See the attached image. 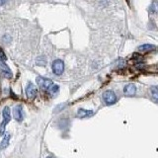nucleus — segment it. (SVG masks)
<instances>
[{
  "instance_id": "1",
  "label": "nucleus",
  "mask_w": 158,
  "mask_h": 158,
  "mask_svg": "<svg viewBox=\"0 0 158 158\" xmlns=\"http://www.w3.org/2000/svg\"><path fill=\"white\" fill-rule=\"evenodd\" d=\"M37 82L39 84V86L41 87L43 90L47 91L51 96H54L58 92V85L54 84L51 79H47L44 77H38Z\"/></svg>"
},
{
  "instance_id": "2",
  "label": "nucleus",
  "mask_w": 158,
  "mask_h": 158,
  "mask_svg": "<svg viewBox=\"0 0 158 158\" xmlns=\"http://www.w3.org/2000/svg\"><path fill=\"white\" fill-rule=\"evenodd\" d=\"M2 115H3V122L1 123V125H0V135H4L5 127H6V126L8 125V123L11 121V113H10L9 107L6 106L3 109Z\"/></svg>"
},
{
  "instance_id": "3",
  "label": "nucleus",
  "mask_w": 158,
  "mask_h": 158,
  "mask_svg": "<svg viewBox=\"0 0 158 158\" xmlns=\"http://www.w3.org/2000/svg\"><path fill=\"white\" fill-rule=\"evenodd\" d=\"M103 99L107 105H113L117 102V96L114 91L108 90L103 93Z\"/></svg>"
},
{
  "instance_id": "4",
  "label": "nucleus",
  "mask_w": 158,
  "mask_h": 158,
  "mask_svg": "<svg viewBox=\"0 0 158 158\" xmlns=\"http://www.w3.org/2000/svg\"><path fill=\"white\" fill-rule=\"evenodd\" d=\"M52 68L56 75H61L64 70V63L61 59H56V60L52 62Z\"/></svg>"
},
{
  "instance_id": "5",
  "label": "nucleus",
  "mask_w": 158,
  "mask_h": 158,
  "mask_svg": "<svg viewBox=\"0 0 158 158\" xmlns=\"http://www.w3.org/2000/svg\"><path fill=\"white\" fill-rule=\"evenodd\" d=\"M37 87L34 85L33 83H28V85L26 87V94H27V97L30 99H34L35 97L37 96Z\"/></svg>"
},
{
  "instance_id": "6",
  "label": "nucleus",
  "mask_w": 158,
  "mask_h": 158,
  "mask_svg": "<svg viewBox=\"0 0 158 158\" xmlns=\"http://www.w3.org/2000/svg\"><path fill=\"white\" fill-rule=\"evenodd\" d=\"M123 93L127 97H131V96H135V93H136V87L135 84H127V85L125 86L123 88Z\"/></svg>"
},
{
  "instance_id": "7",
  "label": "nucleus",
  "mask_w": 158,
  "mask_h": 158,
  "mask_svg": "<svg viewBox=\"0 0 158 158\" xmlns=\"http://www.w3.org/2000/svg\"><path fill=\"white\" fill-rule=\"evenodd\" d=\"M13 115L16 121L21 122L23 120V109L21 105H18L13 109Z\"/></svg>"
},
{
  "instance_id": "8",
  "label": "nucleus",
  "mask_w": 158,
  "mask_h": 158,
  "mask_svg": "<svg viewBox=\"0 0 158 158\" xmlns=\"http://www.w3.org/2000/svg\"><path fill=\"white\" fill-rule=\"evenodd\" d=\"M0 70L3 73V75L6 78H12V71L10 70L8 65L4 63V61H0Z\"/></svg>"
},
{
  "instance_id": "9",
  "label": "nucleus",
  "mask_w": 158,
  "mask_h": 158,
  "mask_svg": "<svg viewBox=\"0 0 158 158\" xmlns=\"http://www.w3.org/2000/svg\"><path fill=\"white\" fill-rule=\"evenodd\" d=\"M93 115V111L91 110H84V109H79L78 110V114L77 116L79 118H85V117H89Z\"/></svg>"
},
{
  "instance_id": "10",
  "label": "nucleus",
  "mask_w": 158,
  "mask_h": 158,
  "mask_svg": "<svg viewBox=\"0 0 158 158\" xmlns=\"http://www.w3.org/2000/svg\"><path fill=\"white\" fill-rule=\"evenodd\" d=\"M10 137H11V136H10V135H4V138H3V140L1 142V145H0V148H1V149H5V148L8 146Z\"/></svg>"
},
{
  "instance_id": "11",
  "label": "nucleus",
  "mask_w": 158,
  "mask_h": 158,
  "mask_svg": "<svg viewBox=\"0 0 158 158\" xmlns=\"http://www.w3.org/2000/svg\"><path fill=\"white\" fill-rule=\"evenodd\" d=\"M154 48V46H152V44H142L139 48H138V51L139 52H147V51H151V49Z\"/></svg>"
},
{
  "instance_id": "12",
  "label": "nucleus",
  "mask_w": 158,
  "mask_h": 158,
  "mask_svg": "<svg viewBox=\"0 0 158 158\" xmlns=\"http://www.w3.org/2000/svg\"><path fill=\"white\" fill-rule=\"evenodd\" d=\"M150 94L152 96V99L154 102H157L158 100V90H157V87H152L150 89Z\"/></svg>"
},
{
  "instance_id": "13",
  "label": "nucleus",
  "mask_w": 158,
  "mask_h": 158,
  "mask_svg": "<svg viewBox=\"0 0 158 158\" xmlns=\"http://www.w3.org/2000/svg\"><path fill=\"white\" fill-rule=\"evenodd\" d=\"M6 59H7V57L5 56L4 52L0 48V61H6Z\"/></svg>"
},
{
  "instance_id": "14",
  "label": "nucleus",
  "mask_w": 158,
  "mask_h": 158,
  "mask_svg": "<svg viewBox=\"0 0 158 158\" xmlns=\"http://www.w3.org/2000/svg\"><path fill=\"white\" fill-rule=\"evenodd\" d=\"M7 0H0V6H2V5H4L5 3H6Z\"/></svg>"
},
{
  "instance_id": "15",
  "label": "nucleus",
  "mask_w": 158,
  "mask_h": 158,
  "mask_svg": "<svg viewBox=\"0 0 158 158\" xmlns=\"http://www.w3.org/2000/svg\"><path fill=\"white\" fill-rule=\"evenodd\" d=\"M47 158H56V157H54V156H52V155H49V156H48Z\"/></svg>"
}]
</instances>
